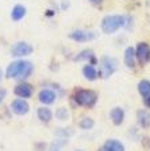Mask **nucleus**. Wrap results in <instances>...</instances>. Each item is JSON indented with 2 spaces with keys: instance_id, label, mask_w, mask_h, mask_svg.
<instances>
[{
  "instance_id": "1",
  "label": "nucleus",
  "mask_w": 150,
  "mask_h": 151,
  "mask_svg": "<svg viewBox=\"0 0 150 151\" xmlns=\"http://www.w3.org/2000/svg\"><path fill=\"white\" fill-rule=\"evenodd\" d=\"M34 72V65L30 61L18 60L11 62L6 69V78L8 80H27Z\"/></svg>"
},
{
  "instance_id": "2",
  "label": "nucleus",
  "mask_w": 150,
  "mask_h": 151,
  "mask_svg": "<svg viewBox=\"0 0 150 151\" xmlns=\"http://www.w3.org/2000/svg\"><path fill=\"white\" fill-rule=\"evenodd\" d=\"M97 93L92 89H76L73 93V101L76 105L78 107H84V108H93L97 103Z\"/></svg>"
},
{
  "instance_id": "3",
  "label": "nucleus",
  "mask_w": 150,
  "mask_h": 151,
  "mask_svg": "<svg viewBox=\"0 0 150 151\" xmlns=\"http://www.w3.org/2000/svg\"><path fill=\"white\" fill-rule=\"evenodd\" d=\"M126 26V18L123 15H107L101 19L100 28L104 34H114Z\"/></svg>"
},
{
  "instance_id": "4",
  "label": "nucleus",
  "mask_w": 150,
  "mask_h": 151,
  "mask_svg": "<svg viewBox=\"0 0 150 151\" xmlns=\"http://www.w3.org/2000/svg\"><path fill=\"white\" fill-rule=\"evenodd\" d=\"M118 69V62L115 58L108 55H104L100 60V66L97 70V78H108Z\"/></svg>"
},
{
  "instance_id": "5",
  "label": "nucleus",
  "mask_w": 150,
  "mask_h": 151,
  "mask_svg": "<svg viewBox=\"0 0 150 151\" xmlns=\"http://www.w3.org/2000/svg\"><path fill=\"white\" fill-rule=\"evenodd\" d=\"M34 51V47L30 43L25 41L16 42L12 47H11V55L15 57V58H23V57H27Z\"/></svg>"
},
{
  "instance_id": "6",
  "label": "nucleus",
  "mask_w": 150,
  "mask_h": 151,
  "mask_svg": "<svg viewBox=\"0 0 150 151\" xmlns=\"http://www.w3.org/2000/svg\"><path fill=\"white\" fill-rule=\"evenodd\" d=\"M135 57L137 61L142 65L147 63L150 61V46L146 42H139L135 47Z\"/></svg>"
},
{
  "instance_id": "7",
  "label": "nucleus",
  "mask_w": 150,
  "mask_h": 151,
  "mask_svg": "<svg viewBox=\"0 0 150 151\" xmlns=\"http://www.w3.org/2000/svg\"><path fill=\"white\" fill-rule=\"evenodd\" d=\"M14 93H15L16 97L27 100V99H30L33 96V93H34V88H33L31 84L22 81V82H19L15 88H14Z\"/></svg>"
},
{
  "instance_id": "8",
  "label": "nucleus",
  "mask_w": 150,
  "mask_h": 151,
  "mask_svg": "<svg viewBox=\"0 0 150 151\" xmlns=\"http://www.w3.org/2000/svg\"><path fill=\"white\" fill-rule=\"evenodd\" d=\"M11 111H12L15 115H18V116H25V115H27L28 111H30V105H28L27 100H25V99H15V100L11 101Z\"/></svg>"
},
{
  "instance_id": "9",
  "label": "nucleus",
  "mask_w": 150,
  "mask_h": 151,
  "mask_svg": "<svg viewBox=\"0 0 150 151\" xmlns=\"http://www.w3.org/2000/svg\"><path fill=\"white\" fill-rule=\"evenodd\" d=\"M69 38L75 42L83 43V42H88V41H93L96 35L92 31H85V30H75L69 34Z\"/></svg>"
},
{
  "instance_id": "10",
  "label": "nucleus",
  "mask_w": 150,
  "mask_h": 151,
  "mask_svg": "<svg viewBox=\"0 0 150 151\" xmlns=\"http://www.w3.org/2000/svg\"><path fill=\"white\" fill-rule=\"evenodd\" d=\"M73 61H75V62H81V61H85V62H88L89 65H93V66L97 63L95 51L91 50V49H85V50L80 51L77 55L73 57Z\"/></svg>"
},
{
  "instance_id": "11",
  "label": "nucleus",
  "mask_w": 150,
  "mask_h": 151,
  "mask_svg": "<svg viewBox=\"0 0 150 151\" xmlns=\"http://www.w3.org/2000/svg\"><path fill=\"white\" fill-rule=\"evenodd\" d=\"M38 100H39V103L43 104V105H50V104L56 103L57 100V93L54 91H51V89H42L39 93H38Z\"/></svg>"
},
{
  "instance_id": "12",
  "label": "nucleus",
  "mask_w": 150,
  "mask_h": 151,
  "mask_svg": "<svg viewBox=\"0 0 150 151\" xmlns=\"http://www.w3.org/2000/svg\"><path fill=\"white\" fill-rule=\"evenodd\" d=\"M123 62L127 66L128 69H134L137 66V57H135V49L131 46H128L125 50V54H123Z\"/></svg>"
},
{
  "instance_id": "13",
  "label": "nucleus",
  "mask_w": 150,
  "mask_h": 151,
  "mask_svg": "<svg viewBox=\"0 0 150 151\" xmlns=\"http://www.w3.org/2000/svg\"><path fill=\"white\" fill-rule=\"evenodd\" d=\"M125 117H126L125 109L120 107H114L112 109H111V112H109V119H111L114 126H120V124H123Z\"/></svg>"
},
{
  "instance_id": "14",
  "label": "nucleus",
  "mask_w": 150,
  "mask_h": 151,
  "mask_svg": "<svg viewBox=\"0 0 150 151\" xmlns=\"http://www.w3.org/2000/svg\"><path fill=\"white\" fill-rule=\"evenodd\" d=\"M37 116L42 123L49 124L53 120V111L50 109V108H47L46 105H42V107H39L37 109Z\"/></svg>"
},
{
  "instance_id": "15",
  "label": "nucleus",
  "mask_w": 150,
  "mask_h": 151,
  "mask_svg": "<svg viewBox=\"0 0 150 151\" xmlns=\"http://www.w3.org/2000/svg\"><path fill=\"white\" fill-rule=\"evenodd\" d=\"M101 151H126V150L122 142L116 140V139H108L103 145Z\"/></svg>"
},
{
  "instance_id": "16",
  "label": "nucleus",
  "mask_w": 150,
  "mask_h": 151,
  "mask_svg": "<svg viewBox=\"0 0 150 151\" xmlns=\"http://www.w3.org/2000/svg\"><path fill=\"white\" fill-rule=\"evenodd\" d=\"M27 14V9L23 4H16V6L12 7L11 9V19H12L14 22H19V20H22L23 18L26 16Z\"/></svg>"
},
{
  "instance_id": "17",
  "label": "nucleus",
  "mask_w": 150,
  "mask_h": 151,
  "mask_svg": "<svg viewBox=\"0 0 150 151\" xmlns=\"http://www.w3.org/2000/svg\"><path fill=\"white\" fill-rule=\"evenodd\" d=\"M137 122L141 128H149L150 127V112L141 109L137 112Z\"/></svg>"
},
{
  "instance_id": "18",
  "label": "nucleus",
  "mask_w": 150,
  "mask_h": 151,
  "mask_svg": "<svg viewBox=\"0 0 150 151\" xmlns=\"http://www.w3.org/2000/svg\"><path fill=\"white\" fill-rule=\"evenodd\" d=\"M83 76H84V78L88 80V81H95L97 78V70L93 65H85L83 68Z\"/></svg>"
},
{
  "instance_id": "19",
  "label": "nucleus",
  "mask_w": 150,
  "mask_h": 151,
  "mask_svg": "<svg viewBox=\"0 0 150 151\" xmlns=\"http://www.w3.org/2000/svg\"><path fill=\"white\" fill-rule=\"evenodd\" d=\"M138 92L141 94L142 97H147L150 96V81L149 80H141V81L138 82Z\"/></svg>"
},
{
  "instance_id": "20",
  "label": "nucleus",
  "mask_w": 150,
  "mask_h": 151,
  "mask_svg": "<svg viewBox=\"0 0 150 151\" xmlns=\"http://www.w3.org/2000/svg\"><path fill=\"white\" fill-rule=\"evenodd\" d=\"M78 127H80L81 129H84V131H89V129H92L95 127V122H93L92 117L85 116L78 122Z\"/></svg>"
},
{
  "instance_id": "21",
  "label": "nucleus",
  "mask_w": 150,
  "mask_h": 151,
  "mask_svg": "<svg viewBox=\"0 0 150 151\" xmlns=\"http://www.w3.org/2000/svg\"><path fill=\"white\" fill-rule=\"evenodd\" d=\"M56 119L61 120V122H65L69 119V111L65 107H59L56 109Z\"/></svg>"
},
{
  "instance_id": "22",
  "label": "nucleus",
  "mask_w": 150,
  "mask_h": 151,
  "mask_svg": "<svg viewBox=\"0 0 150 151\" xmlns=\"http://www.w3.org/2000/svg\"><path fill=\"white\" fill-rule=\"evenodd\" d=\"M6 97H7V91L6 89H0V105H1V103L4 101Z\"/></svg>"
},
{
  "instance_id": "23",
  "label": "nucleus",
  "mask_w": 150,
  "mask_h": 151,
  "mask_svg": "<svg viewBox=\"0 0 150 151\" xmlns=\"http://www.w3.org/2000/svg\"><path fill=\"white\" fill-rule=\"evenodd\" d=\"M143 104L146 105L147 108H150V96H147V97L143 99Z\"/></svg>"
},
{
  "instance_id": "24",
  "label": "nucleus",
  "mask_w": 150,
  "mask_h": 151,
  "mask_svg": "<svg viewBox=\"0 0 150 151\" xmlns=\"http://www.w3.org/2000/svg\"><path fill=\"white\" fill-rule=\"evenodd\" d=\"M35 147L38 148V151H43L42 148L46 147V145H45V143H41V145H39V143H37V145H35Z\"/></svg>"
},
{
  "instance_id": "25",
  "label": "nucleus",
  "mask_w": 150,
  "mask_h": 151,
  "mask_svg": "<svg viewBox=\"0 0 150 151\" xmlns=\"http://www.w3.org/2000/svg\"><path fill=\"white\" fill-rule=\"evenodd\" d=\"M92 4H97V3H101V0H89Z\"/></svg>"
},
{
  "instance_id": "26",
  "label": "nucleus",
  "mask_w": 150,
  "mask_h": 151,
  "mask_svg": "<svg viewBox=\"0 0 150 151\" xmlns=\"http://www.w3.org/2000/svg\"><path fill=\"white\" fill-rule=\"evenodd\" d=\"M1 80H3V70L0 69V81H1Z\"/></svg>"
},
{
  "instance_id": "27",
  "label": "nucleus",
  "mask_w": 150,
  "mask_h": 151,
  "mask_svg": "<svg viewBox=\"0 0 150 151\" xmlns=\"http://www.w3.org/2000/svg\"><path fill=\"white\" fill-rule=\"evenodd\" d=\"M75 151H84V150H75Z\"/></svg>"
},
{
  "instance_id": "28",
  "label": "nucleus",
  "mask_w": 150,
  "mask_h": 151,
  "mask_svg": "<svg viewBox=\"0 0 150 151\" xmlns=\"http://www.w3.org/2000/svg\"><path fill=\"white\" fill-rule=\"evenodd\" d=\"M53 151H59V150H53Z\"/></svg>"
}]
</instances>
